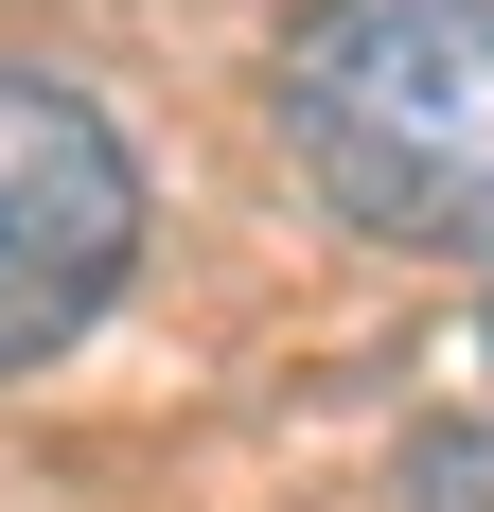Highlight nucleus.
Wrapping results in <instances>:
<instances>
[{
    "mask_svg": "<svg viewBox=\"0 0 494 512\" xmlns=\"http://www.w3.org/2000/svg\"><path fill=\"white\" fill-rule=\"evenodd\" d=\"M406 512H494V424H424L406 442Z\"/></svg>",
    "mask_w": 494,
    "mask_h": 512,
    "instance_id": "7ed1b4c3",
    "label": "nucleus"
},
{
    "mask_svg": "<svg viewBox=\"0 0 494 512\" xmlns=\"http://www.w3.org/2000/svg\"><path fill=\"white\" fill-rule=\"evenodd\" d=\"M142 265V159L89 89L0 71V371L71 354Z\"/></svg>",
    "mask_w": 494,
    "mask_h": 512,
    "instance_id": "f03ea898",
    "label": "nucleus"
},
{
    "mask_svg": "<svg viewBox=\"0 0 494 512\" xmlns=\"http://www.w3.org/2000/svg\"><path fill=\"white\" fill-rule=\"evenodd\" d=\"M283 159L371 248H494V0H300Z\"/></svg>",
    "mask_w": 494,
    "mask_h": 512,
    "instance_id": "f257e3e1",
    "label": "nucleus"
}]
</instances>
